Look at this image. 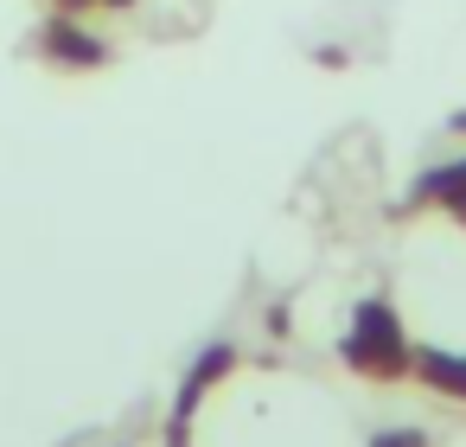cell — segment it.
Here are the masks:
<instances>
[{
    "mask_svg": "<svg viewBox=\"0 0 466 447\" xmlns=\"http://www.w3.org/2000/svg\"><path fill=\"white\" fill-rule=\"evenodd\" d=\"M339 358H345L358 377H377V383L409 377V364H415L409 332H402V320H396L390 300H358V307H351V326H345V339H339Z\"/></svg>",
    "mask_w": 466,
    "mask_h": 447,
    "instance_id": "1",
    "label": "cell"
},
{
    "mask_svg": "<svg viewBox=\"0 0 466 447\" xmlns=\"http://www.w3.org/2000/svg\"><path fill=\"white\" fill-rule=\"evenodd\" d=\"M39 58H52V65H65V71H103L116 52H109V39H96L77 14H52L46 26H39Z\"/></svg>",
    "mask_w": 466,
    "mask_h": 447,
    "instance_id": "2",
    "label": "cell"
},
{
    "mask_svg": "<svg viewBox=\"0 0 466 447\" xmlns=\"http://www.w3.org/2000/svg\"><path fill=\"white\" fill-rule=\"evenodd\" d=\"M415 205H441L447 218L466 224V154H460V160H434V167L415 179Z\"/></svg>",
    "mask_w": 466,
    "mask_h": 447,
    "instance_id": "3",
    "label": "cell"
},
{
    "mask_svg": "<svg viewBox=\"0 0 466 447\" xmlns=\"http://www.w3.org/2000/svg\"><path fill=\"white\" fill-rule=\"evenodd\" d=\"M230 364H237V351H230V345H211V351H205V358L192 364V377H186V390H179V409H173V422H192L198 396H205V390H211V383H218V377H224Z\"/></svg>",
    "mask_w": 466,
    "mask_h": 447,
    "instance_id": "4",
    "label": "cell"
},
{
    "mask_svg": "<svg viewBox=\"0 0 466 447\" xmlns=\"http://www.w3.org/2000/svg\"><path fill=\"white\" fill-rule=\"evenodd\" d=\"M415 377H421L428 390L466 402V351H415Z\"/></svg>",
    "mask_w": 466,
    "mask_h": 447,
    "instance_id": "5",
    "label": "cell"
},
{
    "mask_svg": "<svg viewBox=\"0 0 466 447\" xmlns=\"http://www.w3.org/2000/svg\"><path fill=\"white\" fill-rule=\"evenodd\" d=\"M370 447H428V434L421 428H383V434H370Z\"/></svg>",
    "mask_w": 466,
    "mask_h": 447,
    "instance_id": "6",
    "label": "cell"
},
{
    "mask_svg": "<svg viewBox=\"0 0 466 447\" xmlns=\"http://www.w3.org/2000/svg\"><path fill=\"white\" fill-rule=\"evenodd\" d=\"M58 7H65V14H90V7H96V0H58Z\"/></svg>",
    "mask_w": 466,
    "mask_h": 447,
    "instance_id": "7",
    "label": "cell"
},
{
    "mask_svg": "<svg viewBox=\"0 0 466 447\" xmlns=\"http://www.w3.org/2000/svg\"><path fill=\"white\" fill-rule=\"evenodd\" d=\"M447 128H453V135H466V109H453V116H447Z\"/></svg>",
    "mask_w": 466,
    "mask_h": 447,
    "instance_id": "8",
    "label": "cell"
},
{
    "mask_svg": "<svg viewBox=\"0 0 466 447\" xmlns=\"http://www.w3.org/2000/svg\"><path fill=\"white\" fill-rule=\"evenodd\" d=\"M96 7H109V14H122V7H135V0H96Z\"/></svg>",
    "mask_w": 466,
    "mask_h": 447,
    "instance_id": "9",
    "label": "cell"
}]
</instances>
